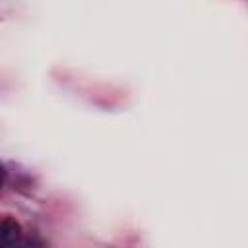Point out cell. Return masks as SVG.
<instances>
[{
	"instance_id": "obj_3",
	"label": "cell",
	"mask_w": 248,
	"mask_h": 248,
	"mask_svg": "<svg viewBox=\"0 0 248 248\" xmlns=\"http://www.w3.org/2000/svg\"><path fill=\"white\" fill-rule=\"evenodd\" d=\"M0 184H2V170H0Z\"/></svg>"
},
{
	"instance_id": "obj_1",
	"label": "cell",
	"mask_w": 248,
	"mask_h": 248,
	"mask_svg": "<svg viewBox=\"0 0 248 248\" xmlns=\"http://www.w3.org/2000/svg\"><path fill=\"white\" fill-rule=\"evenodd\" d=\"M19 236V227L17 223L14 221H4L0 225V244H10V242H16Z\"/></svg>"
},
{
	"instance_id": "obj_2",
	"label": "cell",
	"mask_w": 248,
	"mask_h": 248,
	"mask_svg": "<svg viewBox=\"0 0 248 248\" xmlns=\"http://www.w3.org/2000/svg\"><path fill=\"white\" fill-rule=\"evenodd\" d=\"M0 248H21V246L16 242H10V244H0Z\"/></svg>"
}]
</instances>
